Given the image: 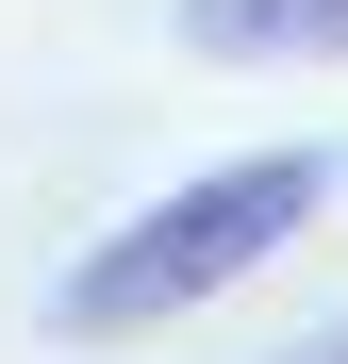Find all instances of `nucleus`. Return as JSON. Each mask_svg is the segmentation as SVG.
Instances as JSON below:
<instances>
[{
  "label": "nucleus",
  "instance_id": "f257e3e1",
  "mask_svg": "<svg viewBox=\"0 0 348 364\" xmlns=\"http://www.w3.org/2000/svg\"><path fill=\"white\" fill-rule=\"evenodd\" d=\"M315 199H332V149H232V166H199V182H166L149 215H116L100 249L50 282V331L100 348V331H166V315H199V298H232L249 265L299 249Z\"/></svg>",
  "mask_w": 348,
  "mask_h": 364
},
{
  "label": "nucleus",
  "instance_id": "f03ea898",
  "mask_svg": "<svg viewBox=\"0 0 348 364\" xmlns=\"http://www.w3.org/2000/svg\"><path fill=\"white\" fill-rule=\"evenodd\" d=\"M183 50H216V67H332L348 0H183Z\"/></svg>",
  "mask_w": 348,
  "mask_h": 364
},
{
  "label": "nucleus",
  "instance_id": "7ed1b4c3",
  "mask_svg": "<svg viewBox=\"0 0 348 364\" xmlns=\"http://www.w3.org/2000/svg\"><path fill=\"white\" fill-rule=\"evenodd\" d=\"M299 364H348V348H299Z\"/></svg>",
  "mask_w": 348,
  "mask_h": 364
}]
</instances>
